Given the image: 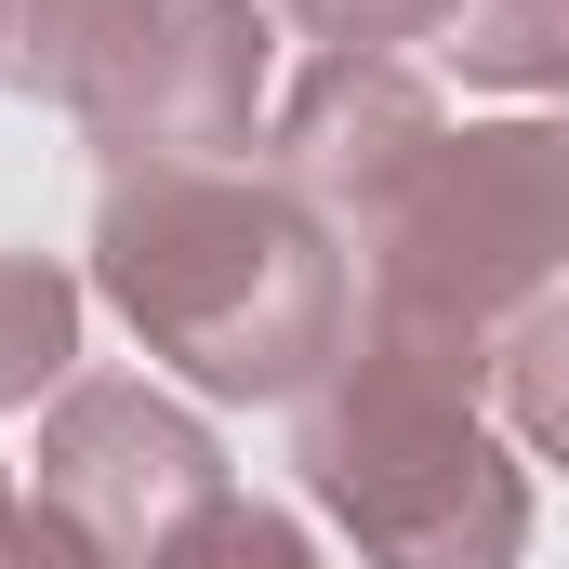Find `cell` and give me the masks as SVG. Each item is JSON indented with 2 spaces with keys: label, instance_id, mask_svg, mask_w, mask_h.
<instances>
[{
  "label": "cell",
  "instance_id": "9c48e42d",
  "mask_svg": "<svg viewBox=\"0 0 569 569\" xmlns=\"http://www.w3.org/2000/svg\"><path fill=\"white\" fill-rule=\"evenodd\" d=\"M490 398H503V425L530 437L543 463H569V291H543V305L503 331V358H490Z\"/></svg>",
  "mask_w": 569,
  "mask_h": 569
},
{
  "label": "cell",
  "instance_id": "ba28073f",
  "mask_svg": "<svg viewBox=\"0 0 569 569\" xmlns=\"http://www.w3.org/2000/svg\"><path fill=\"white\" fill-rule=\"evenodd\" d=\"M437 40H450V67H463V80L569 107V0H463Z\"/></svg>",
  "mask_w": 569,
  "mask_h": 569
},
{
  "label": "cell",
  "instance_id": "8992f818",
  "mask_svg": "<svg viewBox=\"0 0 569 569\" xmlns=\"http://www.w3.org/2000/svg\"><path fill=\"white\" fill-rule=\"evenodd\" d=\"M437 133L450 120H437L425 67H398V53H318L279 93V186L331 239H371L411 199V172L437 159Z\"/></svg>",
  "mask_w": 569,
  "mask_h": 569
},
{
  "label": "cell",
  "instance_id": "4fadbf2b",
  "mask_svg": "<svg viewBox=\"0 0 569 569\" xmlns=\"http://www.w3.org/2000/svg\"><path fill=\"white\" fill-rule=\"evenodd\" d=\"M0 569H93L40 503H27V490H13V463H0Z\"/></svg>",
  "mask_w": 569,
  "mask_h": 569
},
{
  "label": "cell",
  "instance_id": "8fae6325",
  "mask_svg": "<svg viewBox=\"0 0 569 569\" xmlns=\"http://www.w3.org/2000/svg\"><path fill=\"white\" fill-rule=\"evenodd\" d=\"M146 569H318V557H305V530H291L279 503L226 490L212 517H186V530H172V543H159Z\"/></svg>",
  "mask_w": 569,
  "mask_h": 569
},
{
  "label": "cell",
  "instance_id": "52a82bcc",
  "mask_svg": "<svg viewBox=\"0 0 569 569\" xmlns=\"http://www.w3.org/2000/svg\"><path fill=\"white\" fill-rule=\"evenodd\" d=\"M67 358H80V279L53 252H0V411H40Z\"/></svg>",
  "mask_w": 569,
  "mask_h": 569
},
{
  "label": "cell",
  "instance_id": "7c38bea8",
  "mask_svg": "<svg viewBox=\"0 0 569 569\" xmlns=\"http://www.w3.org/2000/svg\"><path fill=\"white\" fill-rule=\"evenodd\" d=\"M291 27H318L331 53H398V40H437L463 0H279Z\"/></svg>",
  "mask_w": 569,
  "mask_h": 569
},
{
  "label": "cell",
  "instance_id": "6da1fadb",
  "mask_svg": "<svg viewBox=\"0 0 569 569\" xmlns=\"http://www.w3.org/2000/svg\"><path fill=\"white\" fill-rule=\"evenodd\" d=\"M93 279L199 398H305L345 345V252L279 172L146 159L93 199Z\"/></svg>",
  "mask_w": 569,
  "mask_h": 569
},
{
  "label": "cell",
  "instance_id": "3957f363",
  "mask_svg": "<svg viewBox=\"0 0 569 569\" xmlns=\"http://www.w3.org/2000/svg\"><path fill=\"white\" fill-rule=\"evenodd\" d=\"M569 266V120H477L437 133L411 199L358 239V305L503 345Z\"/></svg>",
  "mask_w": 569,
  "mask_h": 569
},
{
  "label": "cell",
  "instance_id": "5b68a950",
  "mask_svg": "<svg viewBox=\"0 0 569 569\" xmlns=\"http://www.w3.org/2000/svg\"><path fill=\"white\" fill-rule=\"evenodd\" d=\"M266 13L252 0H133L93 67L67 80V120L107 146V172H146V159H239L252 146V107H266Z\"/></svg>",
  "mask_w": 569,
  "mask_h": 569
},
{
  "label": "cell",
  "instance_id": "277c9868",
  "mask_svg": "<svg viewBox=\"0 0 569 569\" xmlns=\"http://www.w3.org/2000/svg\"><path fill=\"white\" fill-rule=\"evenodd\" d=\"M27 503L80 543L93 569H146L186 517L226 503V437L199 425L186 398H159L133 371H93L40 411V477Z\"/></svg>",
  "mask_w": 569,
  "mask_h": 569
},
{
  "label": "cell",
  "instance_id": "7a4b0ae2",
  "mask_svg": "<svg viewBox=\"0 0 569 569\" xmlns=\"http://www.w3.org/2000/svg\"><path fill=\"white\" fill-rule=\"evenodd\" d=\"M490 358L503 345H477V331H425V318L358 305L331 371L291 398V463L358 530L371 569H517L530 557V477L477 425Z\"/></svg>",
  "mask_w": 569,
  "mask_h": 569
},
{
  "label": "cell",
  "instance_id": "30bf717a",
  "mask_svg": "<svg viewBox=\"0 0 569 569\" xmlns=\"http://www.w3.org/2000/svg\"><path fill=\"white\" fill-rule=\"evenodd\" d=\"M120 13H133V0H0V80H27V93L67 107V80L93 67V40H107Z\"/></svg>",
  "mask_w": 569,
  "mask_h": 569
}]
</instances>
